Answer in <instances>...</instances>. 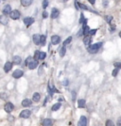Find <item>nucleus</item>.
Returning <instances> with one entry per match:
<instances>
[{"instance_id":"f257e3e1","label":"nucleus","mask_w":121,"mask_h":126,"mask_svg":"<svg viewBox=\"0 0 121 126\" xmlns=\"http://www.w3.org/2000/svg\"><path fill=\"white\" fill-rule=\"evenodd\" d=\"M103 45V42H96V43H94V44H91L88 48H87V51L90 53V54H95L97 51L99 50L101 48V46Z\"/></svg>"},{"instance_id":"f03ea898","label":"nucleus","mask_w":121,"mask_h":126,"mask_svg":"<svg viewBox=\"0 0 121 126\" xmlns=\"http://www.w3.org/2000/svg\"><path fill=\"white\" fill-rule=\"evenodd\" d=\"M9 17L12 19V20H18L21 14H20V11L17 10V9H13V10H10V12L9 13Z\"/></svg>"},{"instance_id":"7ed1b4c3","label":"nucleus","mask_w":121,"mask_h":126,"mask_svg":"<svg viewBox=\"0 0 121 126\" xmlns=\"http://www.w3.org/2000/svg\"><path fill=\"white\" fill-rule=\"evenodd\" d=\"M30 115H31L30 110L25 109V110H23V111H21L19 117H20V118H23V119H28L29 117H30Z\"/></svg>"},{"instance_id":"20e7f679","label":"nucleus","mask_w":121,"mask_h":126,"mask_svg":"<svg viewBox=\"0 0 121 126\" xmlns=\"http://www.w3.org/2000/svg\"><path fill=\"white\" fill-rule=\"evenodd\" d=\"M23 74H24L23 71L20 70V69H18V70H15V71L12 73V77L15 78V79H19V78H21V77L23 76Z\"/></svg>"},{"instance_id":"39448f33","label":"nucleus","mask_w":121,"mask_h":126,"mask_svg":"<svg viewBox=\"0 0 121 126\" xmlns=\"http://www.w3.org/2000/svg\"><path fill=\"white\" fill-rule=\"evenodd\" d=\"M34 21L35 20L33 17H26V18H24V23H25L26 27L30 26V25L34 23Z\"/></svg>"},{"instance_id":"423d86ee","label":"nucleus","mask_w":121,"mask_h":126,"mask_svg":"<svg viewBox=\"0 0 121 126\" xmlns=\"http://www.w3.org/2000/svg\"><path fill=\"white\" fill-rule=\"evenodd\" d=\"M4 109L5 111L7 112V113H10V112H12L13 109H14V105H13V104H11V103H7L6 104H5V106H4Z\"/></svg>"},{"instance_id":"0eeeda50","label":"nucleus","mask_w":121,"mask_h":126,"mask_svg":"<svg viewBox=\"0 0 121 126\" xmlns=\"http://www.w3.org/2000/svg\"><path fill=\"white\" fill-rule=\"evenodd\" d=\"M37 66H38V60H35V59H31L27 64V67L29 70H34Z\"/></svg>"},{"instance_id":"6e6552de","label":"nucleus","mask_w":121,"mask_h":126,"mask_svg":"<svg viewBox=\"0 0 121 126\" xmlns=\"http://www.w3.org/2000/svg\"><path fill=\"white\" fill-rule=\"evenodd\" d=\"M60 42V37L58 35H53L51 37V43L53 45H57Z\"/></svg>"},{"instance_id":"1a4fd4ad","label":"nucleus","mask_w":121,"mask_h":126,"mask_svg":"<svg viewBox=\"0 0 121 126\" xmlns=\"http://www.w3.org/2000/svg\"><path fill=\"white\" fill-rule=\"evenodd\" d=\"M91 42H92V36H90L89 34H88V35H85L84 38H83V43H84L86 46H88V45L91 44Z\"/></svg>"},{"instance_id":"9d476101","label":"nucleus","mask_w":121,"mask_h":126,"mask_svg":"<svg viewBox=\"0 0 121 126\" xmlns=\"http://www.w3.org/2000/svg\"><path fill=\"white\" fill-rule=\"evenodd\" d=\"M59 15H60V10L56 8H52V10H51V18L52 19H56V18H58Z\"/></svg>"},{"instance_id":"9b49d317","label":"nucleus","mask_w":121,"mask_h":126,"mask_svg":"<svg viewBox=\"0 0 121 126\" xmlns=\"http://www.w3.org/2000/svg\"><path fill=\"white\" fill-rule=\"evenodd\" d=\"M11 69H12V63H11L10 61L6 62L5 65H4V72H5V73H9Z\"/></svg>"},{"instance_id":"f8f14e48","label":"nucleus","mask_w":121,"mask_h":126,"mask_svg":"<svg viewBox=\"0 0 121 126\" xmlns=\"http://www.w3.org/2000/svg\"><path fill=\"white\" fill-rule=\"evenodd\" d=\"M8 23H9V19H8V17L5 16L4 14L0 15V24H1V25H6Z\"/></svg>"},{"instance_id":"ddd939ff","label":"nucleus","mask_w":121,"mask_h":126,"mask_svg":"<svg viewBox=\"0 0 121 126\" xmlns=\"http://www.w3.org/2000/svg\"><path fill=\"white\" fill-rule=\"evenodd\" d=\"M79 126H85L87 125V119L85 116H81L80 118H79V120H78V123Z\"/></svg>"},{"instance_id":"4468645a","label":"nucleus","mask_w":121,"mask_h":126,"mask_svg":"<svg viewBox=\"0 0 121 126\" xmlns=\"http://www.w3.org/2000/svg\"><path fill=\"white\" fill-rule=\"evenodd\" d=\"M10 10H11V7H10L9 5H5L4 8H3V9H2V12H3L4 15H9Z\"/></svg>"},{"instance_id":"2eb2a0df","label":"nucleus","mask_w":121,"mask_h":126,"mask_svg":"<svg viewBox=\"0 0 121 126\" xmlns=\"http://www.w3.org/2000/svg\"><path fill=\"white\" fill-rule=\"evenodd\" d=\"M32 41L34 42V44L39 45V44H40V35H39V34H34V35L32 36Z\"/></svg>"},{"instance_id":"dca6fc26","label":"nucleus","mask_w":121,"mask_h":126,"mask_svg":"<svg viewBox=\"0 0 121 126\" xmlns=\"http://www.w3.org/2000/svg\"><path fill=\"white\" fill-rule=\"evenodd\" d=\"M31 103H32V101H31L30 99L26 98V99H24V100L22 101L21 104H22V106H25V107H26V106H29V105L31 104Z\"/></svg>"},{"instance_id":"f3484780","label":"nucleus","mask_w":121,"mask_h":126,"mask_svg":"<svg viewBox=\"0 0 121 126\" xmlns=\"http://www.w3.org/2000/svg\"><path fill=\"white\" fill-rule=\"evenodd\" d=\"M86 105V101L84 99H79L78 100V108H84Z\"/></svg>"},{"instance_id":"a211bd4d","label":"nucleus","mask_w":121,"mask_h":126,"mask_svg":"<svg viewBox=\"0 0 121 126\" xmlns=\"http://www.w3.org/2000/svg\"><path fill=\"white\" fill-rule=\"evenodd\" d=\"M21 1V5L24 6V7H28L32 4L33 0H20Z\"/></svg>"},{"instance_id":"6ab92c4d","label":"nucleus","mask_w":121,"mask_h":126,"mask_svg":"<svg viewBox=\"0 0 121 126\" xmlns=\"http://www.w3.org/2000/svg\"><path fill=\"white\" fill-rule=\"evenodd\" d=\"M41 100V94L38 92H35L32 96V101L35 103H38V102Z\"/></svg>"},{"instance_id":"aec40b11","label":"nucleus","mask_w":121,"mask_h":126,"mask_svg":"<svg viewBox=\"0 0 121 126\" xmlns=\"http://www.w3.org/2000/svg\"><path fill=\"white\" fill-rule=\"evenodd\" d=\"M42 124L45 126H50L53 124V120L50 119H44L43 121H42Z\"/></svg>"},{"instance_id":"412c9836","label":"nucleus","mask_w":121,"mask_h":126,"mask_svg":"<svg viewBox=\"0 0 121 126\" xmlns=\"http://www.w3.org/2000/svg\"><path fill=\"white\" fill-rule=\"evenodd\" d=\"M81 30H82V34L85 36V35H88L89 34V30H90V27L88 26V25L85 24V25H83L82 26V28H81Z\"/></svg>"},{"instance_id":"4be33fe9","label":"nucleus","mask_w":121,"mask_h":126,"mask_svg":"<svg viewBox=\"0 0 121 126\" xmlns=\"http://www.w3.org/2000/svg\"><path fill=\"white\" fill-rule=\"evenodd\" d=\"M12 61H13V63H14L15 65H19V64L21 63L22 59H21V58H20L19 56H14L13 59H12Z\"/></svg>"},{"instance_id":"5701e85b","label":"nucleus","mask_w":121,"mask_h":126,"mask_svg":"<svg viewBox=\"0 0 121 126\" xmlns=\"http://www.w3.org/2000/svg\"><path fill=\"white\" fill-rule=\"evenodd\" d=\"M60 106H61V104H60V103H57V104H53V106H52V111H58V110L60 108Z\"/></svg>"},{"instance_id":"b1692460","label":"nucleus","mask_w":121,"mask_h":126,"mask_svg":"<svg viewBox=\"0 0 121 126\" xmlns=\"http://www.w3.org/2000/svg\"><path fill=\"white\" fill-rule=\"evenodd\" d=\"M65 53H66V48H65V46L63 45L61 48H60V58H63L64 56H65Z\"/></svg>"},{"instance_id":"393cba45","label":"nucleus","mask_w":121,"mask_h":126,"mask_svg":"<svg viewBox=\"0 0 121 126\" xmlns=\"http://www.w3.org/2000/svg\"><path fill=\"white\" fill-rule=\"evenodd\" d=\"M45 42H46L45 35H40V44H41V45H44Z\"/></svg>"},{"instance_id":"a878e982","label":"nucleus","mask_w":121,"mask_h":126,"mask_svg":"<svg viewBox=\"0 0 121 126\" xmlns=\"http://www.w3.org/2000/svg\"><path fill=\"white\" fill-rule=\"evenodd\" d=\"M0 99H2V100H7V99H8V94L6 92H1L0 93Z\"/></svg>"},{"instance_id":"bb28decb","label":"nucleus","mask_w":121,"mask_h":126,"mask_svg":"<svg viewBox=\"0 0 121 126\" xmlns=\"http://www.w3.org/2000/svg\"><path fill=\"white\" fill-rule=\"evenodd\" d=\"M78 8H81V9H83V10H90L86 5H84V4H80V3H78Z\"/></svg>"},{"instance_id":"cd10ccee","label":"nucleus","mask_w":121,"mask_h":126,"mask_svg":"<svg viewBox=\"0 0 121 126\" xmlns=\"http://www.w3.org/2000/svg\"><path fill=\"white\" fill-rule=\"evenodd\" d=\"M45 57H46V53L45 52H40L39 53V59H45Z\"/></svg>"},{"instance_id":"c85d7f7f","label":"nucleus","mask_w":121,"mask_h":126,"mask_svg":"<svg viewBox=\"0 0 121 126\" xmlns=\"http://www.w3.org/2000/svg\"><path fill=\"white\" fill-rule=\"evenodd\" d=\"M118 72H119V68H115V69H113V71L112 72V75L113 76V77H115V76L117 75Z\"/></svg>"},{"instance_id":"c756f323","label":"nucleus","mask_w":121,"mask_h":126,"mask_svg":"<svg viewBox=\"0 0 121 126\" xmlns=\"http://www.w3.org/2000/svg\"><path fill=\"white\" fill-rule=\"evenodd\" d=\"M48 0H43V4H42V7H43V9H45V8H47V6H48Z\"/></svg>"},{"instance_id":"7c9ffc66","label":"nucleus","mask_w":121,"mask_h":126,"mask_svg":"<svg viewBox=\"0 0 121 126\" xmlns=\"http://www.w3.org/2000/svg\"><path fill=\"white\" fill-rule=\"evenodd\" d=\"M71 41H72V37H68V38H67V39L63 42V45H64V46H66L67 44H69L70 42H71Z\"/></svg>"},{"instance_id":"2f4dec72","label":"nucleus","mask_w":121,"mask_h":126,"mask_svg":"<svg viewBox=\"0 0 121 126\" xmlns=\"http://www.w3.org/2000/svg\"><path fill=\"white\" fill-rule=\"evenodd\" d=\"M113 124H114V123H113V121L111 120V119H108V120L105 122V125L106 126H112Z\"/></svg>"},{"instance_id":"473e14b6","label":"nucleus","mask_w":121,"mask_h":126,"mask_svg":"<svg viewBox=\"0 0 121 126\" xmlns=\"http://www.w3.org/2000/svg\"><path fill=\"white\" fill-rule=\"evenodd\" d=\"M105 20L110 24L111 22H112V16H111V15H107V16L105 17Z\"/></svg>"},{"instance_id":"72a5a7b5","label":"nucleus","mask_w":121,"mask_h":126,"mask_svg":"<svg viewBox=\"0 0 121 126\" xmlns=\"http://www.w3.org/2000/svg\"><path fill=\"white\" fill-rule=\"evenodd\" d=\"M39 53H40V51H35V54H34L35 60H38V59H39Z\"/></svg>"},{"instance_id":"f704fd0d","label":"nucleus","mask_w":121,"mask_h":126,"mask_svg":"<svg viewBox=\"0 0 121 126\" xmlns=\"http://www.w3.org/2000/svg\"><path fill=\"white\" fill-rule=\"evenodd\" d=\"M31 59H32V57H27V58H26V60H25V65H26V66H27L28 62H29Z\"/></svg>"},{"instance_id":"c9c22d12","label":"nucleus","mask_w":121,"mask_h":126,"mask_svg":"<svg viewBox=\"0 0 121 126\" xmlns=\"http://www.w3.org/2000/svg\"><path fill=\"white\" fill-rule=\"evenodd\" d=\"M96 29H90L89 30V34H90V36H93V35H95V33H96Z\"/></svg>"},{"instance_id":"e433bc0d","label":"nucleus","mask_w":121,"mask_h":126,"mask_svg":"<svg viewBox=\"0 0 121 126\" xmlns=\"http://www.w3.org/2000/svg\"><path fill=\"white\" fill-rule=\"evenodd\" d=\"M113 66H114L115 68H119V69H120L121 68V62H119V61H118V62H114V63H113Z\"/></svg>"},{"instance_id":"4c0bfd02","label":"nucleus","mask_w":121,"mask_h":126,"mask_svg":"<svg viewBox=\"0 0 121 126\" xmlns=\"http://www.w3.org/2000/svg\"><path fill=\"white\" fill-rule=\"evenodd\" d=\"M84 20H85V18H84V15H83V13H81V14H80V19H79V23H80V24H82Z\"/></svg>"},{"instance_id":"58836bf2","label":"nucleus","mask_w":121,"mask_h":126,"mask_svg":"<svg viewBox=\"0 0 121 126\" xmlns=\"http://www.w3.org/2000/svg\"><path fill=\"white\" fill-rule=\"evenodd\" d=\"M47 17H48V12H47L46 10H44L43 12V19H46Z\"/></svg>"},{"instance_id":"ea45409f","label":"nucleus","mask_w":121,"mask_h":126,"mask_svg":"<svg viewBox=\"0 0 121 126\" xmlns=\"http://www.w3.org/2000/svg\"><path fill=\"white\" fill-rule=\"evenodd\" d=\"M76 96H77V95H76V92H75V91H72V100H73V101H76Z\"/></svg>"},{"instance_id":"a19ab883","label":"nucleus","mask_w":121,"mask_h":126,"mask_svg":"<svg viewBox=\"0 0 121 126\" xmlns=\"http://www.w3.org/2000/svg\"><path fill=\"white\" fill-rule=\"evenodd\" d=\"M75 8H76V9H79V8H78V0H75Z\"/></svg>"},{"instance_id":"79ce46f5","label":"nucleus","mask_w":121,"mask_h":126,"mask_svg":"<svg viewBox=\"0 0 121 126\" xmlns=\"http://www.w3.org/2000/svg\"><path fill=\"white\" fill-rule=\"evenodd\" d=\"M68 83H69L68 79H64V80H63V82H62V84H63V86H67V85H68Z\"/></svg>"},{"instance_id":"37998d69","label":"nucleus","mask_w":121,"mask_h":126,"mask_svg":"<svg viewBox=\"0 0 121 126\" xmlns=\"http://www.w3.org/2000/svg\"><path fill=\"white\" fill-rule=\"evenodd\" d=\"M89 1V3H91V5H94L95 3V0H88Z\"/></svg>"},{"instance_id":"c03bdc74","label":"nucleus","mask_w":121,"mask_h":126,"mask_svg":"<svg viewBox=\"0 0 121 126\" xmlns=\"http://www.w3.org/2000/svg\"><path fill=\"white\" fill-rule=\"evenodd\" d=\"M58 100H59L60 102H63L64 101V98H63V97H59V99H58Z\"/></svg>"},{"instance_id":"a18cd8bd","label":"nucleus","mask_w":121,"mask_h":126,"mask_svg":"<svg viewBox=\"0 0 121 126\" xmlns=\"http://www.w3.org/2000/svg\"><path fill=\"white\" fill-rule=\"evenodd\" d=\"M58 2H61V3H65V2H67L68 0H57Z\"/></svg>"},{"instance_id":"49530a36","label":"nucleus","mask_w":121,"mask_h":126,"mask_svg":"<svg viewBox=\"0 0 121 126\" xmlns=\"http://www.w3.org/2000/svg\"><path fill=\"white\" fill-rule=\"evenodd\" d=\"M46 102H47V98H45V100L43 102V105H45V104H46Z\"/></svg>"}]
</instances>
